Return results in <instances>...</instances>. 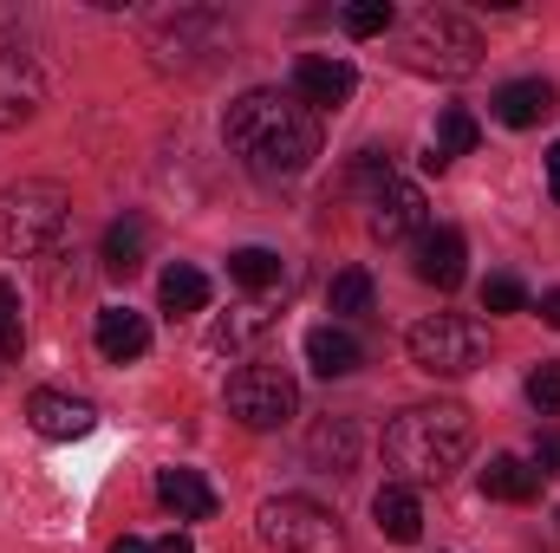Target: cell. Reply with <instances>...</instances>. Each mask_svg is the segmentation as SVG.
Returning <instances> with one entry per match:
<instances>
[{"label": "cell", "instance_id": "cell-1", "mask_svg": "<svg viewBox=\"0 0 560 553\" xmlns=\"http://www.w3.org/2000/svg\"><path fill=\"white\" fill-rule=\"evenodd\" d=\"M222 138H229V150H235L255 176L280 183V176H300V169L319 156V118H313L293 92L261 85V92H242V98L229 105Z\"/></svg>", "mask_w": 560, "mask_h": 553}, {"label": "cell", "instance_id": "cell-2", "mask_svg": "<svg viewBox=\"0 0 560 553\" xmlns=\"http://www.w3.org/2000/svg\"><path fill=\"white\" fill-rule=\"evenodd\" d=\"M476 430L463 404H411L385 423V462L405 489H430V482H450L469 456Z\"/></svg>", "mask_w": 560, "mask_h": 553}, {"label": "cell", "instance_id": "cell-3", "mask_svg": "<svg viewBox=\"0 0 560 553\" xmlns=\"http://www.w3.org/2000/svg\"><path fill=\"white\" fill-rule=\"evenodd\" d=\"M72 222V196L46 176H26L13 189H0V255L7 261H39L66 242Z\"/></svg>", "mask_w": 560, "mask_h": 553}, {"label": "cell", "instance_id": "cell-4", "mask_svg": "<svg viewBox=\"0 0 560 553\" xmlns=\"http://www.w3.org/2000/svg\"><path fill=\"white\" fill-rule=\"evenodd\" d=\"M405 59L418 72H436V79H469L482 66V33L450 7H423L405 26Z\"/></svg>", "mask_w": 560, "mask_h": 553}, {"label": "cell", "instance_id": "cell-5", "mask_svg": "<svg viewBox=\"0 0 560 553\" xmlns=\"http://www.w3.org/2000/svg\"><path fill=\"white\" fill-rule=\"evenodd\" d=\"M405 345H411V365L430 372V378H469L489 358V332L469 313H430V319L411 326Z\"/></svg>", "mask_w": 560, "mask_h": 553}, {"label": "cell", "instance_id": "cell-6", "mask_svg": "<svg viewBox=\"0 0 560 553\" xmlns=\"http://www.w3.org/2000/svg\"><path fill=\"white\" fill-rule=\"evenodd\" d=\"M255 521H261V541L275 553H346L339 515L319 508V502H306V495H275V502H261Z\"/></svg>", "mask_w": 560, "mask_h": 553}, {"label": "cell", "instance_id": "cell-7", "mask_svg": "<svg viewBox=\"0 0 560 553\" xmlns=\"http://www.w3.org/2000/svg\"><path fill=\"white\" fill-rule=\"evenodd\" d=\"M293 411H300V385H293V372L275 365V358H255V365H242L229 378V416L242 430H280Z\"/></svg>", "mask_w": 560, "mask_h": 553}, {"label": "cell", "instance_id": "cell-8", "mask_svg": "<svg viewBox=\"0 0 560 553\" xmlns=\"http://www.w3.org/2000/svg\"><path fill=\"white\" fill-rule=\"evenodd\" d=\"M365 228L378 235V242H411L430 228V202H423V189L411 176H385L378 189H372V215H365Z\"/></svg>", "mask_w": 560, "mask_h": 553}, {"label": "cell", "instance_id": "cell-9", "mask_svg": "<svg viewBox=\"0 0 560 553\" xmlns=\"http://www.w3.org/2000/svg\"><path fill=\"white\" fill-rule=\"evenodd\" d=\"M39 105H46V79H39V66H33L26 52L0 46V131L33 125V118H39Z\"/></svg>", "mask_w": 560, "mask_h": 553}, {"label": "cell", "instance_id": "cell-10", "mask_svg": "<svg viewBox=\"0 0 560 553\" xmlns=\"http://www.w3.org/2000/svg\"><path fill=\"white\" fill-rule=\"evenodd\" d=\"M352 85H359V72H352L346 59H326V52L293 59V98H300L306 111H339V105L352 98Z\"/></svg>", "mask_w": 560, "mask_h": 553}, {"label": "cell", "instance_id": "cell-11", "mask_svg": "<svg viewBox=\"0 0 560 553\" xmlns=\"http://www.w3.org/2000/svg\"><path fill=\"white\" fill-rule=\"evenodd\" d=\"M26 416L46 443H79L98 430V404L92 398H72V391H33L26 398Z\"/></svg>", "mask_w": 560, "mask_h": 553}, {"label": "cell", "instance_id": "cell-12", "mask_svg": "<svg viewBox=\"0 0 560 553\" xmlns=\"http://www.w3.org/2000/svg\"><path fill=\"white\" fill-rule=\"evenodd\" d=\"M463 261H469V248H463V235L456 228H423L418 248H411V268H418L423 286H463Z\"/></svg>", "mask_w": 560, "mask_h": 553}, {"label": "cell", "instance_id": "cell-13", "mask_svg": "<svg viewBox=\"0 0 560 553\" xmlns=\"http://www.w3.org/2000/svg\"><path fill=\"white\" fill-rule=\"evenodd\" d=\"M306 456H313V469H326V475H352V469H359V423H352V416H319V423L306 430Z\"/></svg>", "mask_w": 560, "mask_h": 553}, {"label": "cell", "instance_id": "cell-14", "mask_svg": "<svg viewBox=\"0 0 560 553\" xmlns=\"http://www.w3.org/2000/svg\"><path fill=\"white\" fill-rule=\"evenodd\" d=\"M372 521H378V534H385V541L411 548V541L423 534V502H418V489H405V482H385V489L372 495Z\"/></svg>", "mask_w": 560, "mask_h": 553}, {"label": "cell", "instance_id": "cell-15", "mask_svg": "<svg viewBox=\"0 0 560 553\" xmlns=\"http://www.w3.org/2000/svg\"><path fill=\"white\" fill-rule=\"evenodd\" d=\"M306 365H313L319 378H352V372L365 365V345H359L346 326H313V332H306Z\"/></svg>", "mask_w": 560, "mask_h": 553}, {"label": "cell", "instance_id": "cell-16", "mask_svg": "<svg viewBox=\"0 0 560 553\" xmlns=\"http://www.w3.org/2000/svg\"><path fill=\"white\" fill-rule=\"evenodd\" d=\"M156 502H163L176 521H215V489H209L196 469H163V475H156Z\"/></svg>", "mask_w": 560, "mask_h": 553}, {"label": "cell", "instance_id": "cell-17", "mask_svg": "<svg viewBox=\"0 0 560 553\" xmlns=\"http://www.w3.org/2000/svg\"><path fill=\"white\" fill-rule=\"evenodd\" d=\"M98 352L112 358V365H131L150 352V326H143V313L131 306H98Z\"/></svg>", "mask_w": 560, "mask_h": 553}, {"label": "cell", "instance_id": "cell-18", "mask_svg": "<svg viewBox=\"0 0 560 553\" xmlns=\"http://www.w3.org/2000/svg\"><path fill=\"white\" fill-rule=\"evenodd\" d=\"M548 111H555V85H548V79H515V85L495 92V118H502L509 131H528V125H541Z\"/></svg>", "mask_w": 560, "mask_h": 553}, {"label": "cell", "instance_id": "cell-19", "mask_svg": "<svg viewBox=\"0 0 560 553\" xmlns=\"http://www.w3.org/2000/svg\"><path fill=\"white\" fill-rule=\"evenodd\" d=\"M275 332V313H268V299H248V306H229L215 326H209V345L215 352H248L255 339H268Z\"/></svg>", "mask_w": 560, "mask_h": 553}, {"label": "cell", "instance_id": "cell-20", "mask_svg": "<svg viewBox=\"0 0 560 553\" xmlns=\"http://www.w3.org/2000/svg\"><path fill=\"white\" fill-rule=\"evenodd\" d=\"M476 143H482V125H476L463 105H450V111L436 118V138H430V156H423V169H430V176H443V169H450L456 156H469Z\"/></svg>", "mask_w": 560, "mask_h": 553}, {"label": "cell", "instance_id": "cell-21", "mask_svg": "<svg viewBox=\"0 0 560 553\" xmlns=\"http://www.w3.org/2000/svg\"><path fill=\"white\" fill-rule=\"evenodd\" d=\"M482 495H489V502H535V495H541V475H535L522 456H489Z\"/></svg>", "mask_w": 560, "mask_h": 553}, {"label": "cell", "instance_id": "cell-22", "mask_svg": "<svg viewBox=\"0 0 560 553\" xmlns=\"http://www.w3.org/2000/svg\"><path fill=\"white\" fill-rule=\"evenodd\" d=\"M156 299H163V313H170V319L202 313V306H209V274H202V268H189V261H176V268H163V280H156Z\"/></svg>", "mask_w": 560, "mask_h": 553}, {"label": "cell", "instance_id": "cell-23", "mask_svg": "<svg viewBox=\"0 0 560 553\" xmlns=\"http://www.w3.org/2000/svg\"><path fill=\"white\" fill-rule=\"evenodd\" d=\"M229 280H242V286L261 299V293H275L280 280H287V261H280L275 248H235V255H229Z\"/></svg>", "mask_w": 560, "mask_h": 553}, {"label": "cell", "instance_id": "cell-24", "mask_svg": "<svg viewBox=\"0 0 560 553\" xmlns=\"http://www.w3.org/2000/svg\"><path fill=\"white\" fill-rule=\"evenodd\" d=\"M326 313H339V319H365V313H372V274H365V268L332 274V286H326Z\"/></svg>", "mask_w": 560, "mask_h": 553}, {"label": "cell", "instance_id": "cell-25", "mask_svg": "<svg viewBox=\"0 0 560 553\" xmlns=\"http://www.w3.org/2000/svg\"><path fill=\"white\" fill-rule=\"evenodd\" d=\"M105 268L112 274H138L143 268V222L138 215H125V222L105 228Z\"/></svg>", "mask_w": 560, "mask_h": 553}, {"label": "cell", "instance_id": "cell-26", "mask_svg": "<svg viewBox=\"0 0 560 553\" xmlns=\"http://www.w3.org/2000/svg\"><path fill=\"white\" fill-rule=\"evenodd\" d=\"M392 20H398L392 0H352L346 7V33L352 39H378V33H392Z\"/></svg>", "mask_w": 560, "mask_h": 553}, {"label": "cell", "instance_id": "cell-27", "mask_svg": "<svg viewBox=\"0 0 560 553\" xmlns=\"http://www.w3.org/2000/svg\"><path fill=\"white\" fill-rule=\"evenodd\" d=\"M26 352V319H20V293L0 280V358H20Z\"/></svg>", "mask_w": 560, "mask_h": 553}, {"label": "cell", "instance_id": "cell-28", "mask_svg": "<svg viewBox=\"0 0 560 553\" xmlns=\"http://www.w3.org/2000/svg\"><path fill=\"white\" fill-rule=\"evenodd\" d=\"M528 306V286L515 274H489L482 280V313H522Z\"/></svg>", "mask_w": 560, "mask_h": 553}, {"label": "cell", "instance_id": "cell-29", "mask_svg": "<svg viewBox=\"0 0 560 553\" xmlns=\"http://www.w3.org/2000/svg\"><path fill=\"white\" fill-rule=\"evenodd\" d=\"M528 404L541 416H560V365H535L528 372Z\"/></svg>", "mask_w": 560, "mask_h": 553}, {"label": "cell", "instance_id": "cell-30", "mask_svg": "<svg viewBox=\"0 0 560 553\" xmlns=\"http://www.w3.org/2000/svg\"><path fill=\"white\" fill-rule=\"evenodd\" d=\"M535 475H560V430L535 436Z\"/></svg>", "mask_w": 560, "mask_h": 553}, {"label": "cell", "instance_id": "cell-31", "mask_svg": "<svg viewBox=\"0 0 560 553\" xmlns=\"http://www.w3.org/2000/svg\"><path fill=\"white\" fill-rule=\"evenodd\" d=\"M156 553H196V541H189V534H163V541H156Z\"/></svg>", "mask_w": 560, "mask_h": 553}, {"label": "cell", "instance_id": "cell-32", "mask_svg": "<svg viewBox=\"0 0 560 553\" xmlns=\"http://www.w3.org/2000/svg\"><path fill=\"white\" fill-rule=\"evenodd\" d=\"M112 553H156V548H150V541H138V534H118V541H112Z\"/></svg>", "mask_w": 560, "mask_h": 553}, {"label": "cell", "instance_id": "cell-33", "mask_svg": "<svg viewBox=\"0 0 560 553\" xmlns=\"http://www.w3.org/2000/svg\"><path fill=\"white\" fill-rule=\"evenodd\" d=\"M548 189H555V202H560V143H548Z\"/></svg>", "mask_w": 560, "mask_h": 553}, {"label": "cell", "instance_id": "cell-34", "mask_svg": "<svg viewBox=\"0 0 560 553\" xmlns=\"http://www.w3.org/2000/svg\"><path fill=\"white\" fill-rule=\"evenodd\" d=\"M541 319L560 332V293H541Z\"/></svg>", "mask_w": 560, "mask_h": 553}, {"label": "cell", "instance_id": "cell-35", "mask_svg": "<svg viewBox=\"0 0 560 553\" xmlns=\"http://www.w3.org/2000/svg\"><path fill=\"white\" fill-rule=\"evenodd\" d=\"M0 365H7V358H0Z\"/></svg>", "mask_w": 560, "mask_h": 553}]
</instances>
